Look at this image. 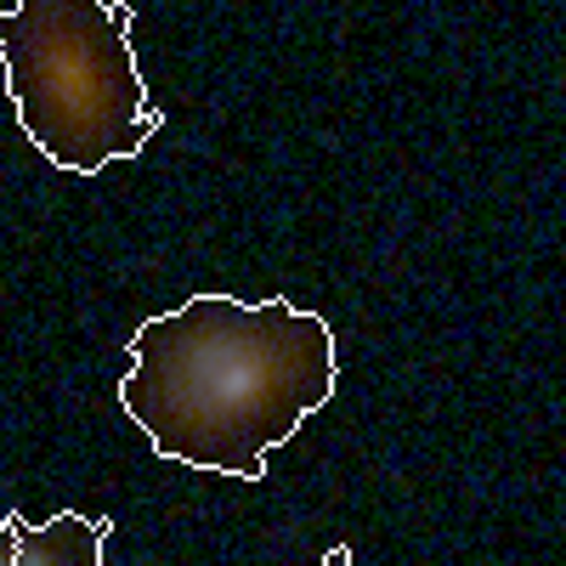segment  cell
<instances>
[{
    "label": "cell",
    "mask_w": 566,
    "mask_h": 566,
    "mask_svg": "<svg viewBox=\"0 0 566 566\" xmlns=\"http://www.w3.org/2000/svg\"><path fill=\"white\" fill-rule=\"evenodd\" d=\"M119 408L170 464L261 482L266 453L335 397V328L295 301L187 295L136 323Z\"/></svg>",
    "instance_id": "cell-1"
},
{
    "label": "cell",
    "mask_w": 566,
    "mask_h": 566,
    "mask_svg": "<svg viewBox=\"0 0 566 566\" xmlns=\"http://www.w3.org/2000/svg\"><path fill=\"white\" fill-rule=\"evenodd\" d=\"M125 0H23L0 12V69L23 136L57 170L91 176L165 130L130 45Z\"/></svg>",
    "instance_id": "cell-2"
},
{
    "label": "cell",
    "mask_w": 566,
    "mask_h": 566,
    "mask_svg": "<svg viewBox=\"0 0 566 566\" xmlns=\"http://www.w3.org/2000/svg\"><path fill=\"white\" fill-rule=\"evenodd\" d=\"M114 522L80 510H57L52 522H23L18 515V566H103Z\"/></svg>",
    "instance_id": "cell-3"
},
{
    "label": "cell",
    "mask_w": 566,
    "mask_h": 566,
    "mask_svg": "<svg viewBox=\"0 0 566 566\" xmlns=\"http://www.w3.org/2000/svg\"><path fill=\"white\" fill-rule=\"evenodd\" d=\"M0 566H18V510L0 522Z\"/></svg>",
    "instance_id": "cell-4"
},
{
    "label": "cell",
    "mask_w": 566,
    "mask_h": 566,
    "mask_svg": "<svg viewBox=\"0 0 566 566\" xmlns=\"http://www.w3.org/2000/svg\"><path fill=\"white\" fill-rule=\"evenodd\" d=\"M323 566H352V549H346V544H335V549L323 555Z\"/></svg>",
    "instance_id": "cell-5"
}]
</instances>
